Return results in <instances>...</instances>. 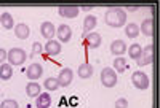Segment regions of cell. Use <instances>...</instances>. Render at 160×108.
Returning <instances> with one entry per match:
<instances>
[{
	"instance_id": "d4e9b609",
	"label": "cell",
	"mask_w": 160,
	"mask_h": 108,
	"mask_svg": "<svg viewBox=\"0 0 160 108\" xmlns=\"http://www.w3.org/2000/svg\"><path fill=\"white\" fill-rule=\"evenodd\" d=\"M43 86H45V89L50 91V92H51V91H56V89L59 88L58 78H53V76H51V78H47V79H45V83H43Z\"/></svg>"
},
{
	"instance_id": "ba28073f",
	"label": "cell",
	"mask_w": 160,
	"mask_h": 108,
	"mask_svg": "<svg viewBox=\"0 0 160 108\" xmlns=\"http://www.w3.org/2000/svg\"><path fill=\"white\" fill-rule=\"evenodd\" d=\"M72 79H74V72L71 70V69H62L61 72H59V76H58V83H59V86L61 88H68L71 83H72Z\"/></svg>"
},
{
	"instance_id": "9c48e42d",
	"label": "cell",
	"mask_w": 160,
	"mask_h": 108,
	"mask_svg": "<svg viewBox=\"0 0 160 108\" xmlns=\"http://www.w3.org/2000/svg\"><path fill=\"white\" fill-rule=\"evenodd\" d=\"M61 49H62V45L59 42H56V40H48L47 45L43 46V51L47 56H58Z\"/></svg>"
},
{
	"instance_id": "52a82bcc",
	"label": "cell",
	"mask_w": 160,
	"mask_h": 108,
	"mask_svg": "<svg viewBox=\"0 0 160 108\" xmlns=\"http://www.w3.org/2000/svg\"><path fill=\"white\" fill-rule=\"evenodd\" d=\"M58 13H59V16H64L68 19H74V18H77V15L80 13V8L75 7V5H64V7L58 8Z\"/></svg>"
},
{
	"instance_id": "ac0fdd59",
	"label": "cell",
	"mask_w": 160,
	"mask_h": 108,
	"mask_svg": "<svg viewBox=\"0 0 160 108\" xmlns=\"http://www.w3.org/2000/svg\"><path fill=\"white\" fill-rule=\"evenodd\" d=\"M0 24H2L7 30H10V29H13V27H15V19H13V16L10 15L8 11H5V13H2V15H0Z\"/></svg>"
},
{
	"instance_id": "e0dca14e",
	"label": "cell",
	"mask_w": 160,
	"mask_h": 108,
	"mask_svg": "<svg viewBox=\"0 0 160 108\" xmlns=\"http://www.w3.org/2000/svg\"><path fill=\"white\" fill-rule=\"evenodd\" d=\"M77 73H78V76H80V78H83V79L91 78V75H93V65H91V64H88V62L82 64V65L78 67Z\"/></svg>"
},
{
	"instance_id": "4316f807",
	"label": "cell",
	"mask_w": 160,
	"mask_h": 108,
	"mask_svg": "<svg viewBox=\"0 0 160 108\" xmlns=\"http://www.w3.org/2000/svg\"><path fill=\"white\" fill-rule=\"evenodd\" d=\"M40 52H43V46H42V43L34 42V43H32V54H31V57H35V54H40Z\"/></svg>"
},
{
	"instance_id": "3957f363",
	"label": "cell",
	"mask_w": 160,
	"mask_h": 108,
	"mask_svg": "<svg viewBox=\"0 0 160 108\" xmlns=\"http://www.w3.org/2000/svg\"><path fill=\"white\" fill-rule=\"evenodd\" d=\"M131 83H133V86H135L136 89H141V91H144V89H148L149 88V76L146 75L144 72H141V70H136V72H133V75H131Z\"/></svg>"
},
{
	"instance_id": "f546056e",
	"label": "cell",
	"mask_w": 160,
	"mask_h": 108,
	"mask_svg": "<svg viewBox=\"0 0 160 108\" xmlns=\"http://www.w3.org/2000/svg\"><path fill=\"white\" fill-rule=\"evenodd\" d=\"M138 5H128V7H125V13L127 11H138Z\"/></svg>"
},
{
	"instance_id": "44dd1931",
	"label": "cell",
	"mask_w": 160,
	"mask_h": 108,
	"mask_svg": "<svg viewBox=\"0 0 160 108\" xmlns=\"http://www.w3.org/2000/svg\"><path fill=\"white\" fill-rule=\"evenodd\" d=\"M40 89H42V88H40V84L38 83H28V84H26V94H28V96L29 97H38L40 96Z\"/></svg>"
},
{
	"instance_id": "5b68a950",
	"label": "cell",
	"mask_w": 160,
	"mask_h": 108,
	"mask_svg": "<svg viewBox=\"0 0 160 108\" xmlns=\"http://www.w3.org/2000/svg\"><path fill=\"white\" fill-rule=\"evenodd\" d=\"M154 59V46L152 45H148L146 48H142V52H141V57L138 59V65L139 67H146L149 65Z\"/></svg>"
},
{
	"instance_id": "ffe728a7",
	"label": "cell",
	"mask_w": 160,
	"mask_h": 108,
	"mask_svg": "<svg viewBox=\"0 0 160 108\" xmlns=\"http://www.w3.org/2000/svg\"><path fill=\"white\" fill-rule=\"evenodd\" d=\"M141 52H142V46H141L139 43H133V45H130V48H128V54H130V57H131V59L138 61V59L141 57Z\"/></svg>"
},
{
	"instance_id": "30bf717a",
	"label": "cell",
	"mask_w": 160,
	"mask_h": 108,
	"mask_svg": "<svg viewBox=\"0 0 160 108\" xmlns=\"http://www.w3.org/2000/svg\"><path fill=\"white\" fill-rule=\"evenodd\" d=\"M26 73H28V78L29 79H32V81H37L40 76L43 75V69H42V65L40 64H31L29 67H28V70H26Z\"/></svg>"
},
{
	"instance_id": "4fadbf2b",
	"label": "cell",
	"mask_w": 160,
	"mask_h": 108,
	"mask_svg": "<svg viewBox=\"0 0 160 108\" xmlns=\"http://www.w3.org/2000/svg\"><path fill=\"white\" fill-rule=\"evenodd\" d=\"M87 45H88V48H91V49H96V48H99L101 46V42H102V38H101V35L98 34V32H90L88 35H87Z\"/></svg>"
},
{
	"instance_id": "5bb4252c",
	"label": "cell",
	"mask_w": 160,
	"mask_h": 108,
	"mask_svg": "<svg viewBox=\"0 0 160 108\" xmlns=\"http://www.w3.org/2000/svg\"><path fill=\"white\" fill-rule=\"evenodd\" d=\"M15 34H16V37H18L19 40H26V38L31 35V29H29L28 24L21 22V24H16V25H15Z\"/></svg>"
},
{
	"instance_id": "d6986e66",
	"label": "cell",
	"mask_w": 160,
	"mask_h": 108,
	"mask_svg": "<svg viewBox=\"0 0 160 108\" xmlns=\"http://www.w3.org/2000/svg\"><path fill=\"white\" fill-rule=\"evenodd\" d=\"M96 24H98V19H96V16L88 15V16L83 19V32H91V30L96 27Z\"/></svg>"
},
{
	"instance_id": "2e32d148",
	"label": "cell",
	"mask_w": 160,
	"mask_h": 108,
	"mask_svg": "<svg viewBox=\"0 0 160 108\" xmlns=\"http://www.w3.org/2000/svg\"><path fill=\"white\" fill-rule=\"evenodd\" d=\"M50 105H51V96L48 92H40V96L37 97V100H35V106L37 108H50Z\"/></svg>"
},
{
	"instance_id": "9a60e30c",
	"label": "cell",
	"mask_w": 160,
	"mask_h": 108,
	"mask_svg": "<svg viewBox=\"0 0 160 108\" xmlns=\"http://www.w3.org/2000/svg\"><path fill=\"white\" fill-rule=\"evenodd\" d=\"M139 32L146 37H152V34H154V21L151 18H146L142 21L141 27H139Z\"/></svg>"
},
{
	"instance_id": "f1b7e54d",
	"label": "cell",
	"mask_w": 160,
	"mask_h": 108,
	"mask_svg": "<svg viewBox=\"0 0 160 108\" xmlns=\"http://www.w3.org/2000/svg\"><path fill=\"white\" fill-rule=\"evenodd\" d=\"M5 59H7V51L3 48H0V64H3Z\"/></svg>"
},
{
	"instance_id": "7a4b0ae2",
	"label": "cell",
	"mask_w": 160,
	"mask_h": 108,
	"mask_svg": "<svg viewBox=\"0 0 160 108\" xmlns=\"http://www.w3.org/2000/svg\"><path fill=\"white\" fill-rule=\"evenodd\" d=\"M7 59L10 61V65H22L29 59V56L21 48H11L10 52H7Z\"/></svg>"
},
{
	"instance_id": "7402d4cb",
	"label": "cell",
	"mask_w": 160,
	"mask_h": 108,
	"mask_svg": "<svg viewBox=\"0 0 160 108\" xmlns=\"http://www.w3.org/2000/svg\"><path fill=\"white\" fill-rule=\"evenodd\" d=\"M125 34H127L128 38H136V37L139 35V27H138V24H135V22L127 24V25H125Z\"/></svg>"
},
{
	"instance_id": "277c9868",
	"label": "cell",
	"mask_w": 160,
	"mask_h": 108,
	"mask_svg": "<svg viewBox=\"0 0 160 108\" xmlns=\"http://www.w3.org/2000/svg\"><path fill=\"white\" fill-rule=\"evenodd\" d=\"M101 83L104 88H114L117 84V73L111 67H106L101 72Z\"/></svg>"
},
{
	"instance_id": "7c38bea8",
	"label": "cell",
	"mask_w": 160,
	"mask_h": 108,
	"mask_svg": "<svg viewBox=\"0 0 160 108\" xmlns=\"http://www.w3.org/2000/svg\"><path fill=\"white\" fill-rule=\"evenodd\" d=\"M127 51V43L123 42V40H114V42L111 43V52L114 54V56L120 57L123 56Z\"/></svg>"
},
{
	"instance_id": "cb8c5ba5",
	"label": "cell",
	"mask_w": 160,
	"mask_h": 108,
	"mask_svg": "<svg viewBox=\"0 0 160 108\" xmlns=\"http://www.w3.org/2000/svg\"><path fill=\"white\" fill-rule=\"evenodd\" d=\"M127 69H128V64H127V59L125 57H115L114 59V70L125 72Z\"/></svg>"
},
{
	"instance_id": "484cf974",
	"label": "cell",
	"mask_w": 160,
	"mask_h": 108,
	"mask_svg": "<svg viewBox=\"0 0 160 108\" xmlns=\"http://www.w3.org/2000/svg\"><path fill=\"white\" fill-rule=\"evenodd\" d=\"M0 108H19L18 102L16 100H13V99H7L3 100L2 103H0Z\"/></svg>"
},
{
	"instance_id": "4dcf8cb0",
	"label": "cell",
	"mask_w": 160,
	"mask_h": 108,
	"mask_svg": "<svg viewBox=\"0 0 160 108\" xmlns=\"http://www.w3.org/2000/svg\"><path fill=\"white\" fill-rule=\"evenodd\" d=\"M78 8H82V10H83L85 13H87V11H91V10H93V7H91V5H82V7H78Z\"/></svg>"
},
{
	"instance_id": "603a6c76",
	"label": "cell",
	"mask_w": 160,
	"mask_h": 108,
	"mask_svg": "<svg viewBox=\"0 0 160 108\" xmlns=\"http://www.w3.org/2000/svg\"><path fill=\"white\" fill-rule=\"evenodd\" d=\"M13 76V69H11V65L10 64H2L0 65V79H10Z\"/></svg>"
},
{
	"instance_id": "6da1fadb",
	"label": "cell",
	"mask_w": 160,
	"mask_h": 108,
	"mask_svg": "<svg viewBox=\"0 0 160 108\" xmlns=\"http://www.w3.org/2000/svg\"><path fill=\"white\" fill-rule=\"evenodd\" d=\"M104 21L109 27H114V29H118V27H123L125 25V21H127V13L123 8H111L106 11L104 15Z\"/></svg>"
},
{
	"instance_id": "8992f818",
	"label": "cell",
	"mask_w": 160,
	"mask_h": 108,
	"mask_svg": "<svg viewBox=\"0 0 160 108\" xmlns=\"http://www.w3.org/2000/svg\"><path fill=\"white\" fill-rule=\"evenodd\" d=\"M56 35H58L59 43H68V42H71V38H72V29L68 24H61L56 29Z\"/></svg>"
},
{
	"instance_id": "8fae6325",
	"label": "cell",
	"mask_w": 160,
	"mask_h": 108,
	"mask_svg": "<svg viewBox=\"0 0 160 108\" xmlns=\"http://www.w3.org/2000/svg\"><path fill=\"white\" fill-rule=\"evenodd\" d=\"M40 34H42L43 38L51 40L53 37H55V34H56V27L53 25V22L45 21V22H42V25H40Z\"/></svg>"
},
{
	"instance_id": "83f0119b",
	"label": "cell",
	"mask_w": 160,
	"mask_h": 108,
	"mask_svg": "<svg viewBox=\"0 0 160 108\" xmlns=\"http://www.w3.org/2000/svg\"><path fill=\"white\" fill-rule=\"evenodd\" d=\"M115 108H128V100L125 97H120L115 102Z\"/></svg>"
}]
</instances>
